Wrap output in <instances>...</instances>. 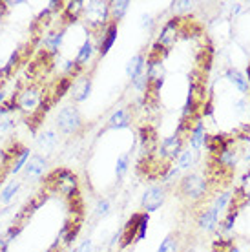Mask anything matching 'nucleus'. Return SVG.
I'll use <instances>...</instances> for the list:
<instances>
[{"mask_svg":"<svg viewBox=\"0 0 250 252\" xmlns=\"http://www.w3.org/2000/svg\"><path fill=\"white\" fill-rule=\"evenodd\" d=\"M48 194H57L64 197L68 201L69 214L73 216H84V205H82L81 187H79V177L75 172L68 168H55L44 177V187Z\"/></svg>","mask_w":250,"mask_h":252,"instance_id":"f257e3e1","label":"nucleus"},{"mask_svg":"<svg viewBox=\"0 0 250 252\" xmlns=\"http://www.w3.org/2000/svg\"><path fill=\"white\" fill-rule=\"evenodd\" d=\"M82 19L86 20V24L90 26V33L92 35L99 33L110 22V2H104V0H90V2H84Z\"/></svg>","mask_w":250,"mask_h":252,"instance_id":"f03ea898","label":"nucleus"},{"mask_svg":"<svg viewBox=\"0 0 250 252\" xmlns=\"http://www.w3.org/2000/svg\"><path fill=\"white\" fill-rule=\"evenodd\" d=\"M179 195L188 201H201L208 192V181L205 176L199 174H187L177 185Z\"/></svg>","mask_w":250,"mask_h":252,"instance_id":"7ed1b4c3","label":"nucleus"},{"mask_svg":"<svg viewBox=\"0 0 250 252\" xmlns=\"http://www.w3.org/2000/svg\"><path fill=\"white\" fill-rule=\"evenodd\" d=\"M55 123L59 132L64 133V135H73V133L81 132L82 126H84L81 112L73 104H66V106L61 108L55 117Z\"/></svg>","mask_w":250,"mask_h":252,"instance_id":"20e7f679","label":"nucleus"},{"mask_svg":"<svg viewBox=\"0 0 250 252\" xmlns=\"http://www.w3.org/2000/svg\"><path fill=\"white\" fill-rule=\"evenodd\" d=\"M15 101H17V106H19L20 114L33 115L40 110V104H42V92L37 90L35 86H24V88H20L19 92L15 94Z\"/></svg>","mask_w":250,"mask_h":252,"instance_id":"39448f33","label":"nucleus"},{"mask_svg":"<svg viewBox=\"0 0 250 252\" xmlns=\"http://www.w3.org/2000/svg\"><path fill=\"white\" fill-rule=\"evenodd\" d=\"M117 37H119V24L112 22V20L106 24V28H102L99 33H95V50L100 57L110 53L113 44L117 42Z\"/></svg>","mask_w":250,"mask_h":252,"instance_id":"423d86ee","label":"nucleus"},{"mask_svg":"<svg viewBox=\"0 0 250 252\" xmlns=\"http://www.w3.org/2000/svg\"><path fill=\"white\" fill-rule=\"evenodd\" d=\"M185 139L179 137L177 133H172V135H168V137H164L161 143H159V146H157L156 150V156L159 159H163V161H166V163H172V161H175L177 159V156L181 154V150L185 148Z\"/></svg>","mask_w":250,"mask_h":252,"instance_id":"0eeeda50","label":"nucleus"},{"mask_svg":"<svg viewBox=\"0 0 250 252\" xmlns=\"http://www.w3.org/2000/svg\"><path fill=\"white\" fill-rule=\"evenodd\" d=\"M179 28H181V17H172L170 20H166L159 35H157L156 44H159L163 50L170 51L175 46V42L179 40Z\"/></svg>","mask_w":250,"mask_h":252,"instance_id":"6e6552de","label":"nucleus"},{"mask_svg":"<svg viewBox=\"0 0 250 252\" xmlns=\"http://www.w3.org/2000/svg\"><path fill=\"white\" fill-rule=\"evenodd\" d=\"M164 201H166V189L163 185H156V187H150L141 197V207H143V212L146 214H152L159 208L163 207Z\"/></svg>","mask_w":250,"mask_h":252,"instance_id":"1a4fd4ad","label":"nucleus"},{"mask_svg":"<svg viewBox=\"0 0 250 252\" xmlns=\"http://www.w3.org/2000/svg\"><path fill=\"white\" fill-rule=\"evenodd\" d=\"M66 33H68V28H57L53 32H50L46 37H42V51L46 55H50L51 59L55 57L57 53L61 51L64 44V37H66Z\"/></svg>","mask_w":250,"mask_h":252,"instance_id":"9d476101","label":"nucleus"},{"mask_svg":"<svg viewBox=\"0 0 250 252\" xmlns=\"http://www.w3.org/2000/svg\"><path fill=\"white\" fill-rule=\"evenodd\" d=\"M139 221H141V212H135V214L125 223V227L121 228V241H119L121 249H126V247L133 245V243L137 241Z\"/></svg>","mask_w":250,"mask_h":252,"instance_id":"9b49d317","label":"nucleus"},{"mask_svg":"<svg viewBox=\"0 0 250 252\" xmlns=\"http://www.w3.org/2000/svg\"><path fill=\"white\" fill-rule=\"evenodd\" d=\"M92 90H94L92 77L84 73V75H81L79 79L73 81L71 90H69V95H71L73 102H84V101H88V97L92 95Z\"/></svg>","mask_w":250,"mask_h":252,"instance_id":"f8f14e48","label":"nucleus"},{"mask_svg":"<svg viewBox=\"0 0 250 252\" xmlns=\"http://www.w3.org/2000/svg\"><path fill=\"white\" fill-rule=\"evenodd\" d=\"M46 168H48V159L40 156V154L38 156H31L24 166V177L30 179V181L42 179V177H46Z\"/></svg>","mask_w":250,"mask_h":252,"instance_id":"ddd939ff","label":"nucleus"},{"mask_svg":"<svg viewBox=\"0 0 250 252\" xmlns=\"http://www.w3.org/2000/svg\"><path fill=\"white\" fill-rule=\"evenodd\" d=\"M82 13H84V2H82V0H69V2H64V9H62V15H61L62 26L68 28V26L79 22V19H82Z\"/></svg>","mask_w":250,"mask_h":252,"instance_id":"4468645a","label":"nucleus"},{"mask_svg":"<svg viewBox=\"0 0 250 252\" xmlns=\"http://www.w3.org/2000/svg\"><path fill=\"white\" fill-rule=\"evenodd\" d=\"M139 139H141V145L143 150L146 152V156H154L159 146V139H157V132L152 126H141L139 128Z\"/></svg>","mask_w":250,"mask_h":252,"instance_id":"2eb2a0df","label":"nucleus"},{"mask_svg":"<svg viewBox=\"0 0 250 252\" xmlns=\"http://www.w3.org/2000/svg\"><path fill=\"white\" fill-rule=\"evenodd\" d=\"M219 212L216 210L214 207H208L205 210H201L199 214H197V225H199L201 230H205V232H212L216 230L219 225Z\"/></svg>","mask_w":250,"mask_h":252,"instance_id":"dca6fc26","label":"nucleus"},{"mask_svg":"<svg viewBox=\"0 0 250 252\" xmlns=\"http://www.w3.org/2000/svg\"><path fill=\"white\" fill-rule=\"evenodd\" d=\"M131 125V114L128 108H117L106 123V130H125Z\"/></svg>","mask_w":250,"mask_h":252,"instance_id":"f3484780","label":"nucleus"},{"mask_svg":"<svg viewBox=\"0 0 250 252\" xmlns=\"http://www.w3.org/2000/svg\"><path fill=\"white\" fill-rule=\"evenodd\" d=\"M205 137H207V132H205V123L203 119H197L190 128V133H188V143H190V148L192 150H199L201 146L205 145Z\"/></svg>","mask_w":250,"mask_h":252,"instance_id":"a211bd4d","label":"nucleus"},{"mask_svg":"<svg viewBox=\"0 0 250 252\" xmlns=\"http://www.w3.org/2000/svg\"><path fill=\"white\" fill-rule=\"evenodd\" d=\"M59 145V133L55 130H42V132L37 135V146L38 150L44 152V154H50L53 152Z\"/></svg>","mask_w":250,"mask_h":252,"instance_id":"6ab92c4d","label":"nucleus"},{"mask_svg":"<svg viewBox=\"0 0 250 252\" xmlns=\"http://www.w3.org/2000/svg\"><path fill=\"white\" fill-rule=\"evenodd\" d=\"M95 40L90 35L86 37V40L81 44V48H79V51H77L75 55V63L79 64V66H88V64L92 63V59H94V53H95Z\"/></svg>","mask_w":250,"mask_h":252,"instance_id":"aec40b11","label":"nucleus"},{"mask_svg":"<svg viewBox=\"0 0 250 252\" xmlns=\"http://www.w3.org/2000/svg\"><path fill=\"white\" fill-rule=\"evenodd\" d=\"M20 61H22V50H15L11 55H9L7 63L0 68V82L7 81V79L13 75V71L19 68Z\"/></svg>","mask_w":250,"mask_h":252,"instance_id":"412c9836","label":"nucleus"},{"mask_svg":"<svg viewBox=\"0 0 250 252\" xmlns=\"http://www.w3.org/2000/svg\"><path fill=\"white\" fill-rule=\"evenodd\" d=\"M197 163V152L192 150L190 146H187V148H183L181 154L177 156V159H175V166L179 168V170H190L194 164Z\"/></svg>","mask_w":250,"mask_h":252,"instance_id":"4be33fe9","label":"nucleus"},{"mask_svg":"<svg viewBox=\"0 0 250 252\" xmlns=\"http://www.w3.org/2000/svg\"><path fill=\"white\" fill-rule=\"evenodd\" d=\"M144 68H146V57H144L143 53H137L126 64V75L130 77V79H135V77L143 75Z\"/></svg>","mask_w":250,"mask_h":252,"instance_id":"5701e85b","label":"nucleus"},{"mask_svg":"<svg viewBox=\"0 0 250 252\" xmlns=\"http://www.w3.org/2000/svg\"><path fill=\"white\" fill-rule=\"evenodd\" d=\"M128 9H130V2L128 0H112L110 2V20L119 24L121 20L126 17Z\"/></svg>","mask_w":250,"mask_h":252,"instance_id":"b1692460","label":"nucleus"},{"mask_svg":"<svg viewBox=\"0 0 250 252\" xmlns=\"http://www.w3.org/2000/svg\"><path fill=\"white\" fill-rule=\"evenodd\" d=\"M225 77H226V81L230 82L232 86H236V90H239L241 94H247V92H249V82H247V79H245L243 73L238 71L236 68L226 69Z\"/></svg>","mask_w":250,"mask_h":252,"instance_id":"393cba45","label":"nucleus"},{"mask_svg":"<svg viewBox=\"0 0 250 252\" xmlns=\"http://www.w3.org/2000/svg\"><path fill=\"white\" fill-rule=\"evenodd\" d=\"M30 158H31V150H30L28 146H24L22 152L19 154V158L13 161L11 168H9V174H11V176H17L20 170H24V166H26V163L30 161Z\"/></svg>","mask_w":250,"mask_h":252,"instance_id":"a878e982","label":"nucleus"},{"mask_svg":"<svg viewBox=\"0 0 250 252\" xmlns=\"http://www.w3.org/2000/svg\"><path fill=\"white\" fill-rule=\"evenodd\" d=\"M19 192H20V183H17V181L7 183L6 187L2 189V192H0V201H2V205H9V203L17 197Z\"/></svg>","mask_w":250,"mask_h":252,"instance_id":"bb28decb","label":"nucleus"},{"mask_svg":"<svg viewBox=\"0 0 250 252\" xmlns=\"http://www.w3.org/2000/svg\"><path fill=\"white\" fill-rule=\"evenodd\" d=\"M128 168H130V154L126 152V154H121L117 161H115V177H117V181H121L126 176Z\"/></svg>","mask_w":250,"mask_h":252,"instance_id":"cd10ccee","label":"nucleus"},{"mask_svg":"<svg viewBox=\"0 0 250 252\" xmlns=\"http://www.w3.org/2000/svg\"><path fill=\"white\" fill-rule=\"evenodd\" d=\"M232 195H234V194H232L230 190H226V192H221V194H219L218 197H216V199H214L212 207L216 208V210H218L219 214H221V212H223V210H225V208H228V207H230Z\"/></svg>","mask_w":250,"mask_h":252,"instance_id":"c85d7f7f","label":"nucleus"},{"mask_svg":"<svg viewBox=\"0 0 250 252\" xmlns=\"http://www.w3.org/2000/svg\"><path fill=\"white\" fill-rule=\"evenodd\" d=\"M172 9L175 11V17H190V11L194 9V2H190V0L172 2Z\"/></svg>","mask_w":250,"mask_h":252,"instance_id":"c756f323","label":"nucleus"},{"mask_svg":"<svg viewBox=\"0 0 250 252\" xmlns=\"http://www.w3.org/2000/svg\"><path fill=\"white\" fill-rule=\"evenodd\" d=\"M157 252H179V241H177V238H175L174 234H168V236L161 241Z\"/></svg>","mask_w":250,"mask_h":252,"instance_id":"7c9ffc66","label":"nucleus"},{"mask_svg":"<svg viewBox=\"0 0 250 252\" xmlns=\"http://www.w3.org/2000/svg\"><path fill=\"white\" fill-rule=\"evenodd\" d=\"M110 210H112V203L108 201V199H99V201L95 203L94 216L97 220H100V218H106L110 214Z\"/></svg>","mask_w":250,"mask_h":252,"instance_id":"2f4dec72","label":"nucleus"},{"mask_svg":"<svg viewBox=\"0 0 250 252\" xmlns=\"http://www.w3.org/2000/svg\"><path fill=\"white\" fill-rule=\"evenodd\" d=\"M148 225H150V214L146 212H141V221H139V234H137V241H143L146 238V232H148Z\"/></svg>","mask_w":250,"mask_h":252,"instance_id":"473e14b6","label":"nucleus"},{"mask_svg":"<svg viewBox=\"0 0 250 252\" xmlns=\"http://www.w3.org/2000/svg\"><path fill=\"white\" fill-rule=\"evenodd\" d=\"M131 86H133L135 92H146L148 90V77H146V73L131 79Z\"/></svg>","mask_w":250,"mask_h":252,"instance_id":"72a5a7b5","label":"nucleus"},{"mask_svg":"<svg viewBox=\"0 0 250 252\" xmlns=\"http://www.w3.org/2000/svg\"><path fill=\"white\" fill-rule=\"evenodd\" d=\"M154 26H156V19L152 17L150 13H143V15H141V28L146 30V32H152Z\"/></svg>","mask_w":250,"mask_h":252,"instance_id":"f704fd0d","label":"nucleus"},{"mask_svg":"<svg viewBox=\"0 0 250 252\" xmlns=\"http://www.w3.org/2000/svg\"><path fill=\"white\" fill-rule=\"evenodd\" d=\"M75 252H94V243H92V240L82 241L81 245L75 249Z\"/></svg>","mask_w":250,"mask_h":252,"instance_id":"c9c22d12","label":"nucleus"},{"mask_svg":"<svg viewBox=\"0 0 250 252\" xmlns=\"http://www.w3.org/2000/svg\"><path fill=\"white\" fill-rule=\"evenodd\" d=\"M245 108H247V101L245 99H238V101L234 102V110H238L239 114H243Z\"/></svg>","mask_w":250,"mask_h":252,"instance_id":"e433bc0d","label":"nucleus"},{"mask_svg":"<svg viewBox=\"0 0 250 252\" xmlns=\"http://www.w3.org/2000/svg\"><path fill=\"white\" fill-rule=\"evenodd\" d=\"M6 101H7V94H6V90H4V86H2V82H0V106Z\"/></svg>","mask_w":250,"mask_h":252,"instance_id":"4c0bfd02","label":"nucleus"},{"mask_svg":"<svg viewBox=\"0 0 250 252\" xmlns=\"http://www.w3.org/2000/svg\"><path fill=\"white\" fill-rule=\"evenodd\" d=\"M183 252H197V249H195V247H187Z\"/></svg>","mask_w":250,"mask_h":252,"instance_id":"58836bf2","label":"nucleus"},{"mask_svg":"<svg viewBox=\"0 0 250 252\" xmlns=\"http://www.w3.org/2000/svg\"><path fill=\"white\" fill-rule=\"evenodd\" d=\"M245 159H247V161H249V163H250V150L247 152V154H245Z\"/></svg>","mask_w":250,"mask_h":252,"instance_id":"ea45409f","label":"nucleus"},{"mask_svg":"<svg viewBox=\"0 0 250 252\" xmlns=\"http://www.w3.org/2000/svg\"><path fill=\"white\" fill-rule=\"evenodd\" d=\"M247 75H249V82H250V64H249V68H247ZM250 88V86H249Z\"/></svg>","mask_w":250,"mask_h":252,"instance_id":"a19ab883","label":"nucleus"},{"mask_svg":"<svg viewBox=\"0 0 250 252\" xmlns=\"http://www.w3.org/2000/svg\"><path fill=\"white\" fill-rule=\"evenodd\" d=\"M2 30H4V26H2V19H0V35H2Z\"/></svg>","mask_w":250,"mask_h":252,"instance_id":"79ce46f5","label":"nucleus"},{"mask_svg":"<svg viewBox=\"0 0 250 252\" xmlns=\"http://www.w3.org/2000/svg\"><path fill=\"white\" fill-rule=\"evenodd\" d=\"M68 252H75V249H73V251H71V249H69V251Z\"/></svg>","mask_w":250,"mask_h":252,"instance_id":"37998d69","label":"nucleus"}]
</instances>
